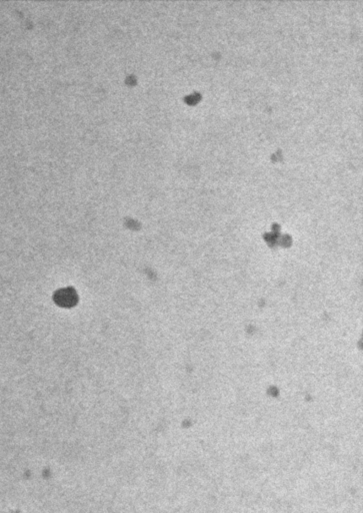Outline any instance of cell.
Instances as JSON below:
<instances>
[{
    "instance_id": "obj_1",
    "label": "cell",
    "mask_w": 363,
    "mask_h": 513,
    "mask_svg": "<svg viewBox=\"0 0 363 513\" xmlns=\"http://www.w3.org/2000/svg\"><path fill=\"white\" fill-rule=\"evenodd\" d=\"M54 299L61 307H72L77 301V296L72 289L67 288L58 291Z\"/></svg>"
}]
</instances>
